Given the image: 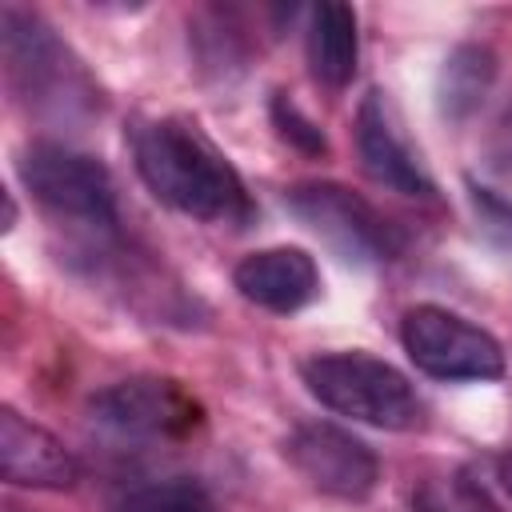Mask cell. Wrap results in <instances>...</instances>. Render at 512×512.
Segmentation results:
<instances>
[{"instance_id":"cell-1","label":"cell","mask_w":512,"mask_h":512,"mask_svg":"<svg viewBox=\"0 0 512 512\" xmlns=\"http://www.w3.org/2000/svg\"><path fill=\"white\" fill-rule=\"evenodd\" d=\"M132 164L144 188L180 216L204 224H248L252 196L236 164L192 116H152L132 128Z\"/></svg>"},{"instance_id":"cell-2","label":"cell","mask_w":512,"mask_h":512,"mask_svg":"<svg viewBox=\"0 0 512 512\" xmlns=\"http://www.w3.org/2000/svg\"><path fill=\"white\" fill-rule=\"evenodd\" d=\"M304 388L332 408L336 416H348L356 424H372L384 432H408L420 424V396L412 388V380L372 356V352H316L300 364Z\"/></svg>"},{"instance_id":"cell-3","label":"cell","mask_w":512,"mask_h":512,"mask_svg":"<svg viewBox=\"0 0 512 512\" xmlns=\"http://www.w3.org/2000/svg\"><path fill=\"white\" fill-rule=\"evenodd\" d=\"M400 344L424 376L444 384H484L504 376L500 340L476 320L440 304H412L400 320Z\"/></svg>"},{"instance_id":"cell-4","label":"cell","mask_w":512,"mask_h":512,"mask_svg":"<svg viewBox=\"0 0 512 512\" xmlns=\"http://www.w3.org/2000/svg\"><path fill=\"white\" fill-rule=\"evenodd\" d=\"M20 180L32 192V200L60 220L88 228L116 224L112 172L88 152H76L56 140H36L20 152Z\"/></svg>"},{"instance_id":"cell-5","label":"cell","mask_w":512,"mask_h":512,"mask_svg":"<svg viewBox=\"0 0 512 512\" xmlns=\"http://www.w3.org/2000/svg\"><path fill=\"white\" fill-rule=\"evenodd\" d=\"M284 204L304 228H312L348 264H380L400 252V232L360 192L336 180L292 184L284 192Z\"/></svg>"},{"instance_id":"cell-6","label":"cell","mask_w":512,"mask_h":512,"mask_svg":"<svg viewBox=\"0 0 512 512\" xmlns=\"http://www.w3.org/2000/svg\"><path fill=\"white\" fill-rule=\"evenodd\" d=\"M284 456L316 492L336 496V500H352V504L368 500L380 480L376 452L360 436L328 420L296 424L284 440Z\"/></svg>"},{"instance_id":"cell-7","label":"cell","mask_w":512,"mask_h":512,"mask_svg":"<svg viewBox=\"0 0 512 512\" xmlns=\"http://www.w3.org/2000/svg\"><path fill=\"white\" fill-rule=\"evenodd\" d=\"M0 28H4L8 76L28 104L64 108L68 100H76V84H84V72L36 12L8 4L0 12Z\"/></svg>"},{"instance_id":"cell-8","label":"cell","mask_w":512,"mask_h":512,"mask_svg":"<svg viewBox=\"0 0 512 512\" xmlns=\"http://www.w3.org/2000/svg\"><path fill=\"white\" fill-rule=\"evenodd\" d=\"M88 412L100 428L116 436H136V440H168L184 436L200 424V404L164 376H132L116 380L100 392H92Z\"/></svg>"},{"instance_id":"cell-9","label":"cell","mask_w":512,"mask_h":512,"mask_svg":"<svg viewBox=\"0 0 512 512\" xmlns=\"http://www.w3.org/2000/svg\"><path fill=\"white\" fill-rule=\"evenodd\" d=\"M356 152H360V168L380 188L400 192V196H416V200L436 196L432 176L424 172L420 156L404 140L400 120H396V112L380 88H372L356 108Z\"/></svg>"},{"instance_id":"cell-10","label":"cell","mask_w":512,"mask_h":512,"mask_svg":"<svg viewBox=\"0 0 512 512\" xmlns=\"http://www.w3.org/2000/svg\"><path fill=\"white\" fill-rule=\"evenodd\" d=\"M0 472L12 488L40 492H68L80 480V464L68 444L16 408L0 412Z\"/></svg>"},{"instance_id":"cell-11","label":"cell","mask_w":512,"mask_h":512,"mask_svg":"<svg viewBox=\"0 0 512 512\" xmlns=\"http://www.w3.org/2000/svg\"><path fill=\"white\" fill-rule=\"evenodd\" d=\"M232 284L248 304L276 316H292L320 296V268L304 248L276 244V248L248 252L236 264Z\"/></svg>"},{"instance_id":"cell-12","label":"cell","mask_w":512,"mask_h":512,"mask_svg":"<svg viewBox=\"0 0 512 512\" xmlns=\"http://www.w3.org/2000/svg\"><path fill=\"white\" fill-rule=\"evenodd\" d=\"M360 60V24L356 12L340 0H324L308 16V64L312 76L328 88H348Z\"/></svg>"},{"instance_id":"cell-13","label":"cell","mask_w":512,"mask_h":512,"mask_svg":"<svg viewBox=\"0 0 512 512\" xmlns=\"http://www.w3.org/2000/svg\"><path fill=\"white\" fill-rule=\"evenodd\" d=\"M496 80V52L488 44H456L436 76V104L448 120H468Z\"/></svg>"},{"instance_id":"cell-14","label":"cell","mask_w":512,"mask_h":512,"mask_svg":"<svg viewBox=\"0 0 512 512\" xmlns=\"http://www.w3.org/2000/svg\"><path fill=\"white\" fill-rule=\"evenodd\" d=\"M120 512H216L208 488L192 476H168L124 496Z\"/></svg>"},{"instance_id":"cell-15","label":"cell","mask_w":512,"mask_h":512,"mask_svg":"<svg viewBox=\"0 0 512 512\" xmlns=\"http://www.w3.org/2000/svg\"><path fill=\"white\" fill-rule=\"evenodd\" d=\"M268 112H272V124H276L280 140H288L296 152H304V156H324V152H328L324 128H320L288 92H276L272 104H268Z\"/></svg>"},{"instance_id":"cell-16","label":"cell","mask_w":512,"mask_h":512,"mask_svg":"<svg viewBox=\"0 0 512 512\" xmlns=\"http://www.w3.org/2000/svg\"><path fill=\"white\" fill-rule=\"evenodd\" d=\"M468 192H472V208H476L484 232L496 236L500 244H512V204L500 200L492 188H480V184H472Z\"/></svg>"},{"instance_id":"cell-17","label":"cell","mask_w":512,"mask_h":512,"mask_svg":"<svg viewBox=\"0 0 512 512\" xmlns=\"http://www.w3.org/2000/svg\"><path fill=\"white\" fill-rule=\"evenodd\" d=\"M492 168H500V172H508L512 176V112L500 120V128H496V140H492Z\"/></svg>"},{"instance_id":"cell-18","label":"cell","mask_w":512,"mask_h":512,"mask_svg":"<svg viewBox=\"0 0 512 512\" xmlns=\"http://www.w3.org/2000/svg\"><path fill=\"white\" fill-rule=\"evenodd\" d=\"M496 480L504 484V492L512 496V452H504L500 456V464H496Z\"/></svg>"}]
</instances>
